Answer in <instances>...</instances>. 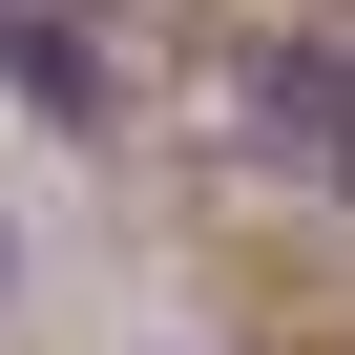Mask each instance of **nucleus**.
Returning a JSON list of instances; mask_svg holds the SVG:
<instances>
[{
  "label": "nucleus",
  "mask_w": 355,
  "mask_h": 355,
  "mask_svg": "<svg viewBox=\"0 0 355 355\" xmlns=\"http://www.w3.org/2000/svg\"><path fill=\"white\" fill-rule=\"evenodd\" d=\"M251 146L293 167V189H355V63H334V42H272V84H251Z\"/></svg>",
  "instance_id": "f257e3e1"
},
{
  "label": "nucleus",
  "mask_w": 355,
  "mask_h": 355,
  "mask_svg": "<svg viewBox=\"0 0 355 355\" xmlns=\"http://www.w3.org/2000/svg\"><path fill=\"white\" fill-rule=\"evenodd\" d=\"M0 84H21L42 125H105V42H84V0H0Z\"/></svg>",
  "instance_id": "f03ea898"
},
{
  "label": "nucleus",
  "mask_w": 355,
  "mask_h": 355,
  "mask_svg": "<svg viewBox=\"0 0 355 355\" xmlns=\"http://www.w3.org/2000/svg\"><path fill=\"white\" fill-rule=\"evenodd\" d=\"M293 42H334V63H355V0H313V21H293Z\"/></svg>",
  "instance_id": "7ed1b4c3"
}]
</instances>
